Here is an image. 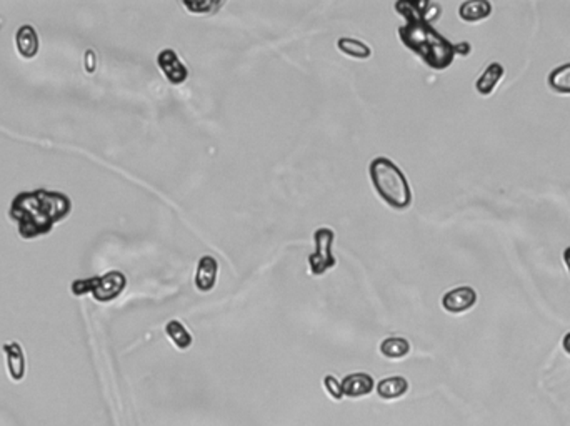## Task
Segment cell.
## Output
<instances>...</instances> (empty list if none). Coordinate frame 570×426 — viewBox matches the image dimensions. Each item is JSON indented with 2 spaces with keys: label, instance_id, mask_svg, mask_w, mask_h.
Instances as JSON below:
<instances>
[{
  "label": "cell",
  "instance_id": "14",
  "mask_svg": "<svg viewBox=\"0 0 570 426\" xmlns=\"http://www.w3.org/2000/svg\"><path fill=\"white\" fill-rule=\"evenodd\" d=\"M337 48L347 57L357 58V61H367L372 57V48L359 38L352 37H340L337 41Z\"/></svg>",
  "mask_w": 570,
  "mask_h": 426
},
{
  "label": "cell",
  "instance_id": "12",
  "mask_svg": "<svg viewBox=\"0 0 570 426\" xmlns=\"http://www.w3.org/2000/svg\"><path fill=\"white\" fill-rule=\"evenodd\" d=\"M4 351L7 355V365L9 373L14 380H22L26 375V356H24L22 346L17 341L4 345Z\"/></svg>",
  "mask_w": 570,
  "mask_h": 426
},
{
  "label": "cell",
  "instance_id": "22",
  "mask_svg": "<svg viewBox=\"0 0 570 426\" xmlns=\"http://www.w3.org/2000/svg\"><path fill=\"white\" fill-rule=\"evenodd\" d=\"M562 346H564V350L570 355V331H569V333H565L564 340H562Z\"/></svg>",
  "mask_w": 570,
  "mask_h": 426
},
{
  "label": "cell",
  "instance_id": "7",
  "mask_svg": "<svg viewBox=\"0 0 570 426\" xmlns=\"http://www.w3.org/2000/svg\"><path fill=\"white\" fill-rule=\"evenodd\" d=\"M477 303V291L472 286H457L442 296V306L449 313H464Z\"/></svg>",
  "mask_w": 570,
  "mask_h": 426
},
{
  "label": "cell",
  "instance_id": "23",
  "mask_svg": "<svg viewBox=\"0 0 570 426\" xmlns=\"http://www.w3.org/2000/svg\"><path fill=\"white\" fill-rule=\"evenodd\" d=\"M564 261H565V265H567L569 274H570V246H567L564 251Z\"/></svg>",
  "mask_w": 570,
  "mask_h": 426
},
{
  "label": "cell",
  "instance_id": "4",
  "mask_svg": "<svg viewBox=\"0 0 570 426\" xmlns=\"http://www.w3.org/2000/svg\"><path fill=\"white\" fill-rule=\"evenodd\" d=\"M126 286H127L126 275L121 274V271H108V274H106L103 276L76 280L72 284V293L77 296L92 293L93 298L97 301L106 303V301L116 300Z\"/></svg>",
  "mask_w": 570,
  "mask_h": 426
},
{
  "label": "cell",
  "instance_id": "10",
  "mask_svg": "<svg viewBox=\"0 0 570 426\" xmlns=\"http://www.w3.org/2000/svg\"><path fill=\"white\" fill-rule=\"evenodd\" d=\"M505 76V68L502 67V63L492 62L490 66L485 68V72L479 77V80L475 82V88L480 95L487 97L495 90V87L499 85L500 78Z\"/></svg>",
  "mask_w": 570,
  "mask_h": 426
},
{
  "label": "cell",
  "instance_id": "8",
  "mask_svg": "<svg viewBox=\"0 0 570 426\" xmlns=\"http://www.w3.org/2000/svg\"><path fill=\"white\" fill-rule=\"evenodd\" d=\"M219 275V264L212 255L200 256L195 271V289L202 293H209L214 290Z\"/></svg>",
  "mask_w": 570,
  "mask_h": 426
},
{
  "label": "cell",
  "instance_id": "13",
  "mask_svg": "<svg viewBox=\"0 0 570 426\" xmlns=\"http://www.w3.org/2000/svg\"><path fill=\"white\" fill-rule=\"evenodd\" d=\"M492 14V4L487 0H469L459 7V16L465 22H479Z\"/></svg>",
  "mask_w": 570,
  "mask_h": 426
},
{
  "label": "cell",
  "instance_id": "1",
  "mask_svg": "<svg viewBox=\"0 0 570 426\" xmlns=\"http://www.w3.org/2000/svg\"><path fill=\"white\" fill-rule=\"evenodd\" d=\"M72 202L66 193L34 190L24 192L12 200L9 217L17 224L19 235L26 240L46 235L57 222L67 219Z\"/></svg>",
  "mask_w": 570,
  "mask_h": 426
},
{
  "label": "cell",
  "instance_id": "15",
  "mask_svg": "<svg viewBox=\"0 0 570 426\" xmlns=\"http://www.w3.org/2000/svg\"><path fill=\"white\" fill-rule=\"evenodd\" d=\"M16 41H17V48L22 57L26 58L36 57V53L39 51V37L32 26H22L19 28Z\"/></svg>",
  "mask_w": 570,
  "mask_h": 426
},
{
  "label": "cell",
  "instance_id": "19",
  "mask_svg": "<svg viewBox=\"0 0 570 426\" xmlns=\"http://www.w3.org/2000/svg\"><path fill=\"white\" fill-rule=\"evenodd\" d=\"M182 6L185 7L190 14H197V16L207 14V16H212V14L219 12L220 9L225 6V2H215V0H197V2H182Z\"/></svg>",
  "mask_w": 570,
  "mask_h": 426
},
{
  "label": "cell",
  "instance_id": "3",
  "mask_svg": "<svg viewBox=\"0 0 570 426\" xmlns=\"http://www.w3.org/2000/svg\"><path fill=\"white\" fill-rule=\"evenodd\" d=\"M370 182L382 200L394 210H407L412 205V188L405 173L387 157H375L369 165Z\"/></svg>",
  "mask_w": 570,
  "mask_h": 426
},
{
  "label": "cell",
  "instance_id": "5",
  "mask_svg": "<svg viewBox=\"0 0 570 426\" xmlns=\"http://www.w3.org/2000/svg\"><path fill=\"white\" fill-rule=\"evenodd\" d=\"M335 241V232L329 227H320L314 232V254L309 255V270L312 275L320 276L337 265V259L332 254Z\"/></svg>",
  "mask_w": 570,
  "mask_h": 426
},
{
  "label": "cell",
  "instance_id": "20",
  "mask_svg": "<svg viewBox=\"0 0 570 426\" xmlns=\"http://www.w3.org/2000/svg\"><path fill=\"white\" fill-rule=\"evenodd\" d=\"M324 388L327 390V393H329L334 400L344 398V390H342V383L335 378V376H332V375L325 376V378H324Z\"/></svg>",
  "mask_w": 570,
  "mask_h": 426
},
{
  "label": "cell",
  "instance_id": "21",
  "mask_svg": "<svg viewBox=\"0 0 570 426\" xmlns=\"http://www.w3.org/2000/svg\"><path fill=\"white\" fill-rule=\"evenodd\" d=\"M470 51H472V47L467 42L455 43V56H469Z\"/></svg>",
  "mask_w": 570,
  "mask_h": 426
},
{
  "label": "cell",
  "instance_id": "17",
  "mask_svg": "<svg viewBox=\"0 0 570 426\" xmlns=\"http://www.w3.org/2000/svg\"><path fill=\"white\" fill-rule=\"evenodd\" d=\"M166 333L178 350H187L192 345V335L178 320H171L166 325Z\"/></svg>",
  "mask_w": 570,
  "mask_h": 426
},
{
  "label": "cell",
  "instance_id": "9",
  "mask_svg": "<svg viewBox=\"0 0 570 426\" xmlns=\"http://www.w3.org/2000/svg\"><path fill=\"white\" fill-rule=\"evenodd\" d=\"M340 383H342V390H344V396H349V398L367 396L375 388L374 378H372L370 375L362 373V371H359V373L347 375Z\"/></svg>",
  "mask_w": 570,
  "mask_h": 426
},
{
  "label": "cell",
  "instance_id": "18",
  "mask_svg": "<svg viewBox=\"0 0 570 426\" xmlns=\"http://www.w3.org/2000/svg\"><path fill=\"white\" fill-rule=\"evenodd\" d=\"M549 85L559 93H570V63H564L550 72Z\"/></svg>",
  "mask_w": 570,
  "mask_h": 426
},
{
  "label": "cell",
  "instance_id": "11",
  "mask_svg": "<svg viewBox=\"0 0 570 426\" xmlns=\"http://www.w3.org/2000/svg\"><path fill=\"white\" fill-rule=\"evenodd\" d=\"M375 390L382 400H397L409 391V381L404 376H389L379 381Z\"/></svg>",
  "mask_w": 570,
  "mask_h": 426
},
{
  "label": "cell",
  "instance_id": "16",
  "mask_svg": "<svg viewBox=\"0 0 570 426\" xmlns=\"http://www.w3.org/2000/svg\"><path fill=\"white\" fill-rule=\"evenodd\" d=\"M410 351V343L409 340L402 338V336H390V338H385L382 343H380V353H382L385 358L390 360H400L405 358Z\"/></svg>",
  "mask_w": 570,
  "mask_h": 426
},
{
  "label": "cell",
  "instance_id": "2",
  "mask_svg": "<svg viewBox=\"0 0 570 426\" xmlns=\"http://www.w3.org/2000/svg\"><path fill=\"white\" fill-rule=\"evenodd\" d=\"M399 37L407 48L419 56L434 71H444L455 58V43L432 27L425 21H409L399 28Z\"/></svg>",
  "mask_w": 570,
  "mask_h": 426
},
{
  "label": "cell",
  "instance_id": "6",
  "mask_svg": "<svg viewBox=\"0 0 570 426\" xmlns=\"http://www.w3.org/2000/svg\"><path fill=\"white\" fill-rule=\"evenodd\" d=\"M157 66L172 85H182L188 78V68L185 67L173 48H163L157 56Z\"/></svg>",
  "mask_w": 570,
  "mask_h": 426
}]
</instances>
